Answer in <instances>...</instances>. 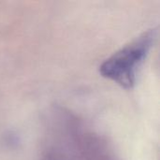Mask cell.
Wrapping results in <instances>:
<instances>
[{
	"label": "cell",
	"mask_w": 160,
	"mask_h": 160,
	"mask_svg": "<svg viewBox=\"0 0 160 160\" xmlns=\"http://www.w3.org/2000/svg\"><path fill=\"white\" fill-rule=\"evenodd\" d=\"M156 38V29L142 33L106 59L99 67L100 74L126 89L133 88L139 68L154 46Z\"/></svg>",
	"instance_id": "6da1fadb"
}]
</instances>
